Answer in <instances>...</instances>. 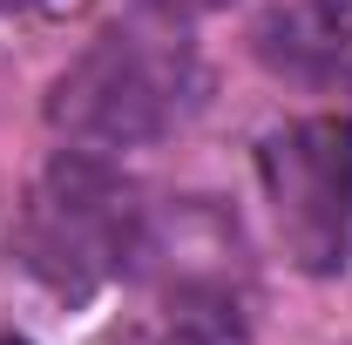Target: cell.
I'll list each match as a JSON object with an SVG mask.
<instances>
[{
    "mask_svg": "<svg viewBox=\"0 0 352 345\" xmlns=\"http://www.w3.org/2000/svg\"><path fill=\"white\" fill-rule=\"evenodd\" d=\"M14 244L47 291L88 298L142 258V203L109 156L61 149L28 190Z\"/></svg>",
    "mask_w": 352,
    "mask_h": 345,
    "instance_id": "cell-1",
    "label": "cell"
},
{
    "mask_svg": "<svg viewBox=\"0 0 352 345\" xmlns=\"http://www.w3.org/2000/svg\"><path fill=\"white\" fill-rule=\"evenodd\" d=\"M197 102V61L176 41L116 27L102 41H88L47 88V129L68 149L88 156H122L183 122V109Z\"/></svg>",
    "mask_w": 352,
    "mask_h": 345,
    "instance_id": "cell-2",
    "label": "cell"
},
{
    "mask_svg": "<svg viewBox=\"0 0 352 345\" xmlns=\"http://www.w3.org/2000/svg\"><path fill=\"white\" fill-rule=\"evenodd\" d=\"M258 183L285 258L311 278L352 264V115H305L264 135Z\"/></svg>",
    "mask_w": 352,
    "mask_h": 345,
    "instance_id": "cell-3",
    "label": "cell"
},
{
    "mask_svg": "<svg viewBox=\"0 0 352 345\" xmlns=\"http://www.w3.org/2000/svg\"><path fill=\"white\" fill-rule=\"evenodd\" d=\"M251 47L292 88H352V0H271Z\"/></svg>",
    "mask_w": 352,
    "mask_h": 345,
    "instance_id": "cell-4",
    "label": "cell"
},
{
    "mask_svg": "<svg viewBox=\"0 0 352 345\" xmlns=\"http://www.w3.org/2000/svg\"><path fill=\"white\" fill-rule=\"evenodd\" d=\"M142 7H156V14H170V21H197V14H217L230 0H142Z\"/></svg>",
    "mask_w": 352,
    "mask_h": 345,
    "instance_id": "cell-5",
    "label": "cell"
},
{
    "mask_svg": "<svg viewBox=\"0 0 352 345\" xmlns=\"http://www.w3.org/2000/svg\"><path fill=\"white\" fill-rule=\"evenodd\" d=\"M14 7H41V0H0V14H14Z\"/></svg>",
    "mask_w": 352,
    "mask_h": 345,
    "instance_id": "cell-6",
    "label": "cell"
},
{
    "mask_svg": "<svg viewBox=\"0 0 352 345\" xmlns=\"http://www.w3.org/2000/svg\"><path fill=\"white\" fill-rule=\"evenodd\" d=\"M0 345H21V339H0Z\"/></svg>",
    "mask_w": 352,
    "mask_h": 345,
    "instance_id": "cell-7",
    "label": "cell"
}]
</instances>
